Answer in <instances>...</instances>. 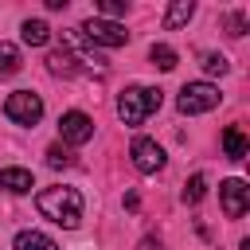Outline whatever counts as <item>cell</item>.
<instances>
[{
	"mask_svg": "<svg viewBox=\"0 0 250 250\" xmlns=\"http://www.w3.org/2000/svg\"><path fill=\"white\" fill-rule=\"evenodd\" d=\"M35 207H39L43 219H51V223H59L66 230H74L82 223V195H78V188H43L35 195Z\"/></svg>",
	"mask_w": 250,
	"mask_h": 250,
	"instance_id": "obj_1",
	"label": "cell"
},
{
	"mask_svg": "<svg viewBox=\"0 0 250 250\" xmlns=\"http://www.w3.org/2000/svg\"><path fill=\"white\" fill-rule=\"evenodd\" d=\"M160 102H164V98H160L156 86H125L121 98H117V113H121L125 125H141L148 113L160 109Z\"/></svg>",
	"mask_w": 250,
	"mask_h": 250,
	"instance_id": "obj_2",
	"label": "cell"
},
{
	"mask_svg": "<svg viewBox=\"0 0 250 250\" xmlns=\"http://www.w3.org/2000/svg\"><path fill=\"white\" fill-rule=\"evenodd\" d=\"M78 35H82L86 43H94V47H125V43H129L125 23H117V20H102V16H90V20L78 27Z\"/></svg>",
	"mask_w": 250,
	"mask_h": 250,
	"instance_id": "obj_3",
	"label": "cell"
},
{
	"mask_svg": "<svg viewBox=\"0 0 250 250\" xmlns=\"http://www.w3.org/2000/svg\"><path fill=\"white\" fill-rule=\"evenodd\" d=\"M219 102H223L219 86H211V82H188V86L180 90V98H176V109H180V113H188V117H195V113L215 109Z\"/></svg>",
	"mask_w": 250,
	"mask_h": 250,
	"instance_id": "obj_4",
	"label": "cell"
},
{
	"mask_svg": "<svg viewBox=\"0 0 250 250\" xmlns=\"http://www.w3.org/2000/svg\"><path fill=\"white\" fill-rule=\"evenodd\" d=\"M4 113H8V121H16V125H39V117H43V98L31 94V90H16V94H8Z\"/></svg>",
	"mask_w": 250,
	"mask_h": 250,
	"instance_id": "obj_5",
	"label": "cell"
},
{
	"mask_svg": "<svg viewBox=\"0 0 250 250\" xmlns=\"http://www.w3.org/2000/svg\"><path fill=\"white\" fill-rule=\"evenodd\" d=\"M219 199H223V215H227V219H242L246 207H250V188H246V180H238V176L223 180V184H219Z\"/></svg>",
	"mask_w": 250,
	"mask_h": 250,
	"instance_id": "obj_6",
	"label": "cell"
},
{
	"mask_svg": "<svg viewBox=\"0 0 250 250\" xmlns=\"http://www.w3.org/2000/svg\"><path fill=\"white\" fill-rule=\"evenodd\" d=\"M129 156H133V168L145 172V176H152V172L164 168V148H160L152 137H137L133 148H129Z\"/></svg>",
	"mask_w": 250,
	"mask_h": 250,
	"instance_id": "obj_7",
	"label": "cell"
},
{
	"mask_svg": "<svg viewBox=\"0 0 250 250\" xmlns=\"http://www.w3.org/2000/svg\"><path fill=\"white\" fill-rule=\"evenodd\" d=\"M59 137H62L66 145H86V141L94 137V121H90L82 109H66V113L59 117Z\"/></svg>",
	"mask_w": 250,
	"mask_h": 250,
	"instance_id": "obj_8",
	"label": "cell"
},
{
	"mask_svg": "<svg viewBox=\"0 0 250 250\" xmlns=\"http://www.w3.org/2000/svg\"><path fill=\"white\" fill-rule=\"evenodd\" d=\"M31 188H35V180H31L27 168H0V191L23 195V191H31Z\"/></svg>",
	"mask_w": 250,
	"mask_h": 250,
	"instance_id": "obj_9",
	"label": "cell"
},
{
	"mask_svg": "<svg viewBox=\"0 0 250 250\" xmlns=\"http://www.w3.org/2000/svg\"><path fill=\"white\" fill-rule=\"evenodd\" d=\"M191 16H195V0H172L168 12H164V27L176 31V27H184Z\"/></svg>",
	"mask_w": 250,
	"mask_h": 250,
	"instance_id": "obj_10",
	"label": "cell"
},
{
	"mask_svg": "<svg viewBox=\"0 0 250 250\" xmlns=\"http://www.w3.org/2000/svg\"><path fill=\"white\" fill-rule=\"evenodd\" d=\"M246 148H250V145H246V133H242L238 125H227V129H223V152H227V160H242Z\"/></svg>",
	"mask_w": 250,
	"mask_h": 250,
	"instance_id": "obj_11",
	"label": "cell"
},
{
	"mask_svg": "<svg viewBox=\"0 0 250 250\" xmlns=\"http://www.w3.org/2000/svg\"><path fill=\"white\" fill-rule=\"evenodd\" d=\"M16 250H59L55 238H47L43 230H20L16 234Z\"/></svg>",
	"mask_w": 250,
	"mask_h": 250,
	"instance_id": "obj_12",
	"label": "cell"
},
{
	"mask_svg": "<svg viewBox=\"0 0 250 250\" xmlns=\"http://www.w3.org/2000/svg\"><path fill=\"white\" fill-rule=\"evenodd\" d=\"M20 35H23V43H27V47H43V43L51 39V27H47L43 20H23Z\"/></svg>",
	"mask_w": 250,
	"mask_h": 250,
	"instance_id": "obj_13",
	"label": "cell"
},
{
	"mask_svg": "<svg viewBox=\"0 0 250 250\" xmlns=\"http://www.w3.org/2000/svg\"><path fill=\"white\" fill-rule=\"evenodd\" d=\"M148 59H152V66H160V70H176V51H172L168 43H152Z\"/></svg>",
	"mask_w": 250,
	"mask_h": 250,
	"instance_id": "obj_14",
	"label": "cell"
},
{
	"mask_svg": "<svg viewBox=\"0 0 250 250\" xmlns=\"http://www.w3.org/2000/svg\"><path fill=\"white\" fill-rule=\"evenodd\" d=\"M16 70H20V47L0 43V74H16Z\"/></svg>",
	"mask_w": 250,
	"mask_h": 250,
	"instance_id": "obj_15",
	"label": "cell"
},
{
	"mask_svg": "<svg viewBox=\"0 0 250 250\" xmlns=\"http://www.w3.org/2000/svg\"><path fill=\"white\" fill-rule=\"evenodd\" d=\"M203 195H207V176L195 172V176L188 180V188H184V203H199Z\"/></svg>",
	"mask_w": 250,
	"mask_h": 250,
	"instance_id": "obj_16",
	"label": "cell"
},
{
	"mask_svg": "<svg viewBox=\"0 0 250 250\" xmlns=\"http://www.w3.org/2000/svg\"><path fill=\"white\" fill-rule=\"evenodd\" d=\"M47 164H51V168H70L74 156H70L62 145H51V148H47Z\"/></svg>",
	"mask_w": 250,
	"mask_h": 250,
	"instance_id": "obj_17",
	"label": "cell"
},
{
	"mask_svg": "<svg viewBox=\"0 0 250 250\" xmlns=\"http://www.w3.org/2000/svg\"><path fill=\"white\" fill-rule=\"evenodd\" d=\"M125 0H98V12H102V20H117V16H125Z\"/></svg>",
	"mask_w": 250,
	"mask_h": 250,
	"instance_id": "obj_18",
	"label": "cell"
},
{
	"mask_svg": "<svg viewBox=\"0 0 250 250\" xmlns=\"http://www.w3.org/2000/svg\"><path fill=\"white\" fill-rule=\"evenodd\" d=\"M203 70H207V74H227V70H230V62H227L223 55L207 51V55H203Z\"/></svg>",
	"mask_w": 250,
	"mask_h": 250,
	"instance_id": "obj_19",
	"label": "cell"
},
{
	"mask_svg": "<svg viewBox=\"0 0 250 250\" xmlns=\"http://www.w3.org/2000/svg\"><path fill=\"white\" fill-rule=\"evenodd\" d=\"M227 23H230V35H242V31H246V16H238V12H234Z\"/></svg>",
	"mask_w": 250,
	"mask_h": 250,
	"instance_id": "obj_20",
	"label": "cell"
},
{
	"mask_svg": "<svg viewBox=\"0 0 250 250\" xmlns=\"http://www.w3.org/2000/svg\"><path fill=\"white\" fill-rule=\"evenodd\" d=\"M137 250H160V242H156V238H141V246H137Z\"/></svg>",
	"mask_w": 250,
	"mask_h": 250,
	"instance_id": "obj_21",
	"label": "cell"
},
{
	"mask_svg": "<svg viewBox=\"0 0 250 250\" xmlns=\"http://www.w3.org/2000/svg\"><path fill=\"white\" fill-rule=\"evenodd\" d=\"M238 250H250V238H242V246H238Z\"/></svg>",
	"mask_w": 250,
	"mask_h": 250,
	"instance_id": "obj_22",
	"label": "cell"
}]
</instances>
